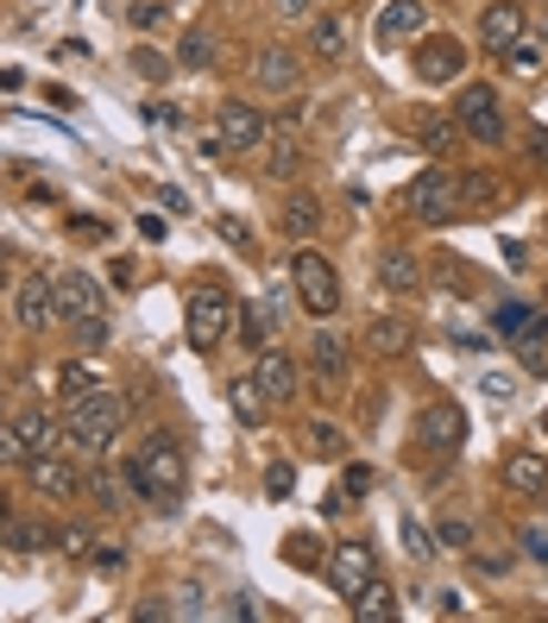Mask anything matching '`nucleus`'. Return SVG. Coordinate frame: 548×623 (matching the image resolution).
Here are the masks:
<instances>
[{"label":"nucleus","instance_id":"nucleus-1","mask_svg":"<svg viewBox=\"0 0 548 623\" xmlns=\"http://www.w3.org/2000/svg\"><path fill=\"white\" fill-rule=\"evenodd\" d=\"M126 479H133L139 498H152V504H176L183 486H190V460L176 448V435H145L126 460Z\"/></svg>","mask_w":548,"mask_h":623},{"label":"nucleus","instance_id":"nucleus-2","mask_svg":"<svg viewBox=\"0 0 548 623\" xmlns=\"http://www.w3.org/2000/svg\"><path fill=\"white\" fill-rule=\"evenodd\" d=\"M120 429H126V397H114V390H82V397H70V416H63V441L70 448H114Z\"/></svg>","mask_w":548,"mask_h":623},{"label":"nucleus","instance_id":"nucleus-3","mask_svg":"<svg viewBox=\"0 0 548 623\" xmlns=\"http://www.w3.org/2000/svg\"><path fill=\"white\" fill-rule=\"evenodd\" d=\"M291 284H296V303L309 315H322V321L341 309V277H334V265L322 253H309V246L291 253Z\"/></svg>","mask_w":548,"mask_h":623},{"label":"nucleus","instance_id":"nucleus-4","mask_svg":"<svg viewBox=\"0 0 548 623\" xmlns=\"http://www.w3.org/2000/svg\"><path fill=\"white\" fill-rule=\"evenodd\" d=\"M227 328H234V296L215 290V284L190 296V315H183V334H190V347H196V353H215L221 340H227Z\"/></svg>","mask_w":548,"mask_h":623},{"label":"nucleus","instance_id":"nucleus-5","mask_svg":"<svg viewBox=\"0 0 548 623\" xmlns=\"http://www.w3.org/2000/svg\"><path fill=\"white\" fill-rule=\"evenodd\" d=\"M454 195H460V176H454V171H423L404 202H410V215L423 221V227H448V221L460 215V202H454Z\"/></svg>","mask_w":548,"mask_h":623},{"label":"nucleus","instance_id":"nucleus-6","mask_svg":"<svg viewBox=\"0 0 548 623\" xmlns=\"http://www.w3.org/2000/svg\"><path fill=\"white\" fill-rule=\"evenodd\" d=\"M454 114H460V126L479 145H505V108H498V89L491 82H467L460 101H454Z\"/></svg>","mask_w":548,"mask_h":623},{"label":"nucleus","instance_id":"nucleus-7","mask_svg":"<svg viewBox=\"0 0 548 623\" xmlns=\"http://www.w3.org/2000/svg\"><path fill=\"white\" fill-rule=\"evenodd\" d=\"M322 580H328L334 599H353L359 585H373V580H378V573H373V548H366V542H341V548H328V561H322Z\"/></svg>","mask_w":548,"mask_h":623},{"label":"nucleus","instance_id":"nucleus-8","mask_svg":"<svg viewBox=\"0 0 548 623\" xmlns=\"http://www.w3.org/2000/svg\"><path fill=\"white\" fill-rule=\"evenodd\" d=\"M215 139H221V152H258V145L272 139V126H265V114H258V108H246V101H221Z\"/></svg>","mask_w":548,"mask_h":623},{"label":"nucleus","instance_id":"nucleus-9","mask_svg":"<svg viewBox=\"0 0 548 623\" xmlns=\"http://www.w3.org/2000/svg\"><path fill=\"white\" fill-rule=\"evenodd\" d=\"M416 441H423V448L429 453H460V441H467V409L460 404H448V397H442V404H429L423 409V422H416Z\"/></svg>","mask_w":548,"mask_h":623},{"label":"nucleus","instance_id":"nucleus-10","mask_svg":"<svg viewBox=\"0 0 548 623\" xmlns=\"http://www.w3.org/2000/svg\"><path fill=\"white\" fill-rule=\"evenodd\" d=\"M529 32V13H524V0H491L486 13H479V39H486L491 58H505L510 44Z\"/></svg>","mask_w":548,"mask_h":623},{"label":"nucleus","instance_id":"nucleus-11","mask_svg":"<svg viewBox=\"0 0 548 623\" xmlns=\"http://www.w3.org/2000/svg\"><path fill=\"white\" fill-rule=\"evenodd\" d=\"M460 70H467V44L454 32H435V39L416 44V76L423 82H454Z\"/></svg>","mask_w":548,"mask_h":623},{"label":"nucleus","instance_id":"nucleus-12","mask_svg":"<svg viewBox=\"0 0 548 623\" xmlns=\"http://www.w3.org/2000/svg\"><path fill=\"white\" fill-rule=\"evenodd\" d=\"M253 76L265 95H296V82H303V63H296V44H265L253 58Z\"/></svg>","mask_w":548,"mask_h":623},{"label":"nucleus","instance_id":"nucleus-13","mask_svg":"<svg viewBox=\"0 0 548 623\" xmlns=\"http://www.w3.org/2000/svg\"><path fill=\"white\" fill-rule=\"evenodd\" d=\"M51 290H58L63 321H89V315H101V284L89 272H58L51 277Z\"/></svg>","mask_w":548,"mask_h":623},{"label":"nucleus","instance_id":"nucleus-14","mask_svg":"<svg viewBox=\"0 0 548 623\" xmlns=\"http://www.w3.org/2000/svg\"><path fill=\"white\" fill-rule=\"evenodd\" d=\"M13 315H20L26 334H44L58 321V290H51V277H26L20 290H13Z\"/></svg>","mask_w":548,"mask_h":623},{"label":"nucleus","instance_id":"nucleus-15","mask_svg":"<svg viewBox=\"0 0 548 623\" xmlns=\"http://www.w3.org/2000/svg\"><path fill=\"white\" fill-rule=\"evenodd\" d=\"M253 385L265 390V404H284V397H296V359H291L284 347H258Z\"/></svg>","mask_w":548,"mask_h":623},{"label":"nucleus","instance_id":"nucleus-16","mask_svg":"<svg viewBox=\"0 0 548 623\" xmlns=\"http://www.w3.org/2000/svg\"><path fill=\"white\" fill-rule=\"evenodd\" d=\"M26 479H32V491H39V498H77V491H82L77 467H70V460H58V453H32V460H26Z\"/></svg>","mask_w":548,"mask_h":623},{"label":"nucleus","instance_id":"nucleus-17","mask_svg":"<svg viewBox=\"0 0 548 623\" xmlns=\"http://www.w3.org/2000/svg\"><path fill=\"white\" fill-rule=\"evenodd\" d=\"M498 479H505V491H517V498H548V460L542 453H510L505 467H498Z\"/></svg>","mask_w":548,"mask_h":623},{"label":"nucleus","instance_id":"nucleus-18","mask_svg":"<svg viewBox=\"0 0 548 623\" xmlns=\"http://www.w3.org/2000/svg\"><path fill=\"white\" fill-rule=\"evenodd\" d=\"M423 25H429V7H423V0H385V13H378V44L416 39Z\"/></svg>","mask_w":548,"mask_h":623},{"label":"nucleus","instance_id":"nucleus-19","mask_svg":"<svg viewBox=\"0 0 548 623\" xmlns=\"http://www.w3.org/2000/svg\"><path fill=\"white\" fill-rule=\"evenodd\" d=\"M309 366H315V378L322 385H347V340H334V334H315L309 340Z\"/></svg>","mask_w":548,"mask_h":623},{"label":"nucleus","instance_id":"nucleus-20","mask_svg":"<svg viewBox=\"0 0 548 623\" xmlns=\"http://www.w3.org/2000/svg\"><path fill=\"white\" fill-rule=\"evenodd\" d=\"M309 51H315L322 63H341V58H347V20H341V13H315Z\"/></svg>","mask_w":548,"mask_h":623},{"label":"nucleus","instance_id":"nucleus-21","mask_svg":"<svg viewBox=\"0 0 548 623\" xmlns=\"http://www.w3.org/2000/svg\"><path fill=\"white\" fill-rule=\"evenodd\" d=\"M353 617H359V623H392L397 617V592L385 580L359 585V592H353Z\"/></svg>","mask_w":548,"mask_h":623},{"label":"nucleus","instance_id":"nucleus-22","mask_svg":"<svg viewBox=\"0 0 548 623\" xmlns=\"http://www.w3.org/2000/svg\"><path fill=\"white\" fill-rule=\"evenodd\" d=\"M378 277H385V290H397V296H416V290H423V265H416L410 253H397V246L378 258Z\"/></svg>","mask_w":548,"mask_h":623},{"label":"nucleus","instance_id":"nucleus-23","mask_svg":"<svg viewBox=\"0 0 548 623\" xmlns=\"http://www.w3.org/2000/svg\"><path fill=\"white\" fill-rule=\"evenodd\" d=\"M13 429H20V441H26L32 453H51V448L63 441V422H58V416H44V409H26Z\"/></svg>","mask_w":548,"mask_h":623},{"label":"nucleus","instance_id":"nucleus-24","mask_svg":"<svg viewBox=\"0 0 548 623\" xmlns=\"http://www.w3.org/2000/svg\"><path fill=\"white\" fill-rule=\"evenodd\" d=\"M517 340V359H524V371H548V315H536L524 334H510Z\"/></svg>","mask_w":548,"mask_h":623},{"label":"nucleus","instance_id":"nucleus-25","mask_svg":"<svg viewBox=\"0 0 548 623\" xmlns=\"http://www.w3.org/2000/svg\"><path fill=\"white\" fill-rule=\"evenodd\" d=\"M277 554H284V566H296V573H322V561H328V548L315 542L309 529H303V535H284Z\"/></svg>","mask_w":548,"mask_h":623},{"label":"nucleus","instance_id":"nucleus-26","mask_svg":"<svg viewBox=\"0 0 548 623\" xmlns=\"http://www.w3.org/2000/svg\"><path fill=\"white\" fill-rule=\"evenodd\" d=\"M315 227H322V202H315V195H291V202H284V234L309 239Z\"/></svg>","mask_w":548,"mask_h":623},{"label":"nucleus","instance_id":"nucleus-27","mask_svg":"<svg viewBox=\"0 0 548 623\" xmlns=\"http://www.w3.org/2000/svg\"><path fill=\"white\" fill-rule=\"evenodd\" d=\"M366 347H373V353H404V347H410V321H392V315H378L373 328H366Z\"/></svg>","mask_w":548,"mask_h":623},{"label":"nucleus","instance_id":"nucleus-28","mask_svg":"<svg viewBox=\"0 0 548 623\" xmlns=\"http://www.w3.org/2000/svg\"><path fill=\"white\" fill-rule=\"evenodd\" d=\"M460 195H467V208H498V202H505L498 176H486V171H467V176H460Z\"/></svg>","mask_w":548,"mask_h":623},{"label":"nucleus","instance_id":"nucleus-29","mask_svg":"<svg viewBox=\"0 0 548 623\" xmlns=\"http://www.w3.org/2000/svg\"><path fill=\"white\" fill-rule=\"evenodd\" d=\"M397 535H404V554H410L416 566H423V561H435V535H429V529H423V523H416L410 510L397 517Z\"/></svg>","mask_w":548,"mask_h":623},{"label":"nucleus","instance_id":"nucleus-30","mask_svg":"<svg viewBox=\"0 0 548 623\" xmlns=\"http://www.w3.org/2000/svg\"><path fill=\"white\" fill-rule=\"evenodd\" d=\"M265 145H272V152H265V171H272V176H291L296 157H303V152H296V139L291 133H272Z\"/></svg>","mask_w":548,"mask_h":623},{"label":"nucleus","instance_id":"nucleus-31","mask_svg":"<svg viewBox=\"0 0 548 623\" xmlns=\"http://www.w3.org/2000/svg\"><path fill=\"white\" fill-rule=\"evenodd\" d=\"M0 542H7V548H20V554H39V548L51 542V535H44L39 523H7V535H0Z\"/></svg>","mask_w":548,"mask_h":623},{"label":"nucleus","instance_id":"nucleus-32","mask_svg":"<svg viewBox=\"0 0 548 623\" xmlns=\"http://www.w3.org/2000/svg\"><path fill=\"white\" fill-rule=\"evenodd\" d=\"M258 409H265V390H258L253 378H240L234 385V416L240 422H258Z\"/></svg>","mask_w":548,"mask_h":623},{"label":"nucleus","instance_id":"nucleus-33","mask_svg":"<svg viewBox=\"0 0 548 623\" xmlns=\"http://www.w3.org/2000/svg\"><path fill=\"white\" fill-rule=\"evenodd\" d=\"M176 58L190 63V70H209V63H215V39H209V32H190V39H183V51H176Z\"/></svg>","mask_w":548,"mask_h":623},{"label":"nucleus","instance_id":"nucleus-34","mask_svg":"<svg viewBox=\"0 0 548 623\" xmlns=\"http://www.w3.org/2000/svg\"><path fill=\"white\" fill-rule=\"evenodd\" d=\"M32 460V448L20 441V429L13 422H0V467H26Z\"/></svg>","mask_w":548,"mask_h":623},{"label":"nucleus","instance_id":"nucleus-35","mask_svg":"<svg viewBox=\"0 0 548 623\" xmlns=\"http://www.w3.org/2000/svg\"><path fill=\"white\" fill-rule=\"evenodd\" d=\"M89 385H95V371L82 366V359H70V366L58 371V390H63V397H82V390H89Z\"/></svg>","mask_w":548,"mask_h":623},{"label":"nucleus","instance_id":"nucleus-36","mask_svg":"<svg viewBox=\"0 0 548 623\" xmlns=\"http://www.w3.org/2000/svg\"><path fill=\"white\" fill-rule=\"evenodd\" d=\"M505 58H510V70H524V76H529V70H536V63H542V51H536V39H529V32H524V39L510 44Z\"/></svg>","mask_w":548,"mask_h":623},{"label":"nucleus","instance_id":"nucleus-37","mask_svg":"<svg viewBox=\"0 0 548 623\" xmlns=\"http://www.w3.org/2000/svg\"><path fill=\"white\" fill-rule=\"evenodd\" d=\"M529 321H536V315H529L524 303H505V309H498V334H524Z\"/></svg>","mask_w":548,"mask_h":623},{"label":"nucleus","instance_id":"nucleus-38","mask_svg":"<svg viewBox=\"0 0 548 623\" xmlns=\"http://www.w3.org/2000/svg\"><path fill=\"white\" fill-rule=\"evenodd\" d=\"M309 441H315V453H322V460H334V453L347 448V441H341V435H334L328 422H315V429H309Z\"/></svg>","mask_w":548,"mask_h":623},{"label":"nucleus","instance_id":"nucleus-39","mask_svg":"<svg viewBox=\"0 0 548 623\" xmlns=\"http://www.w3.org/2000/svg\"><path fill=\"white\" fill-rule=\"evenodd\" d=\"M101 340H108V321H101V315L77 321V347H101Z\"/></svg>","mask_w":548,"mask_h":623},{"label":"nucleus","instance_id":"nucleus-40","mask_svg":"<svg viewBox=\"0 0 548 623\" xmlns=\"http://www.w3.org/2000/svg\"><path fill=\"white\" fill-rule=\"evenodd\" d=\"M517 542H524V554H529V561H542V566H548V529H524Z\"/></svg>","mask_w":548,"mask_h":623},{"label":"nucleus","instance_id":"nucleus-41","mask_svg":"<svg viewBox=\"0 0 548 623\" xmlns=\"http://www.w3.org/2000/svg\"><path fill=\"white\" fill-rule=\"evenodd\" d=\"M435 542H442V548H467L473 529H467V523H442V529H435Z\"/></svg>","mask_w":548,"mask_h":623},{"label":"nucleus","instance_id":"nucleus-42","mask_svg":"<svg viewBox=\"0 0 548 623\" xmlns=\"http://www.w3.org/2000/svg\"><path fill=\"white\" fill-rule=\"evenodd\" d=\"M291 486H296V472H291V467H272V472H265V491H272V498H284Z\"/></svg>","mask_w":548,"mask_h":623},{"label":"nucleus","instance_id":"nucleus-43","mask_svg":"<svg viewBox=\"0 0 548 623\" xmlns=\"http://www.w3.org/2000/svg\"><path fill=\"white\" fill-rule=\"evenodd\" d=\"M133 70L139 76H164V58L158 51H133Z\"/></svg>","mask_w":548,"mask_h":623},{"label":"nucleus","instance_id":"nucleus-44","mask_svg":"<svg viewBox=\"0 0 548 623\" xmlns=\"http://www.w3.org/2000/svg\"><path fill=\"white\" fill-rule=\"evenodd\" d=\"M423 145H429V152H448V145H454V126H423Z\"/></svg>","mask_w":548,"mask_h":623},{"label":"nucleus","instance_id":"nucleus-45","mask_svg":"<svg viewBox=\"0 0 548 623\" xmlns=\"http://www.w3.org/2000/svg\"><path fill=\"white\" fill-rule=\"evenodd\" d=\"M373 486H378L373 467H347V486H341V491H373Z\"/></svg>","mask_w":548,"mask_h":623},{"label":"nucleus","instance_id":"nucleus-46","mask_svg":"<svg viewBox=\"0 0 548 623\" xmlns=\"http://www.w3.org/2000/svg\"><path fill=\"white\" fill-rule=\"evenodd\" d=\"M58 542H63V554H89V535H82V529H63Z\"/></svg>","mask_w":548,"mask_h":623},{"label":"nucleus","instance_id":"nucleus-47","mask_svg":"<svg viewBox=\"0 0 548 623\" xmlns=\"http://www.w3.org/2000/svg\"><path fill=\"white\" fill-rule=\"evenodd\" d=\"M139 234H145V239H164V215H139Z\"/></svg>","mask_w":548,"mask_h":623},{"label":"nucleus","instance_id":"nucleus-48","mask_svg":"<svg viewBox=\"0 0 548 623\" xmlns=\"http://www.w3.org/2000/svg\"><path fill=\"white\" fill-rule=\"evenodd\" d=\"M479 390H486L491 404H505V397H510V378H486V385H479Z\"/></svg>","mask_w":548,"mask_h":623},{"label":"nucleus","instance_id":"nucleus-49","mask_svg":"<svg viewBox=\"0 0 548 623\" xmlns=\"http://www.w3.org/2000/svg\"><path fill=\"white\" fill-rule=\"evenodd\" d=\"M277 13H309V0H277Z\"/></svg>","mask_w":548,"mask_h":623},{"label":"nucleus","instance_id":"nucleus-50","mask_svg":"<svg viewBox=\"0 0 548 623\" xmlns=\"http://www.w3.org/2000/svg\"><path fill=\"white\" fill-rule=\"evenodd\" d=\"M7 523H13V510H7V498H0V535H7Z\"/></svg>","mask_w":548,"mask_h":623},{"label":"nucleus","instance_id":"nucleus-51","mask_svg":"<svg viewBox=\"0 0 548 623\" xmlns=\"http://www.w3.org/2000/svg\"><path fill=\"white\" fill-rule=\"evenodd\" d=\"M542 435H548V409H542Z\"/></svg>","mask_w":548,"mask_h":623}]
</instances>
